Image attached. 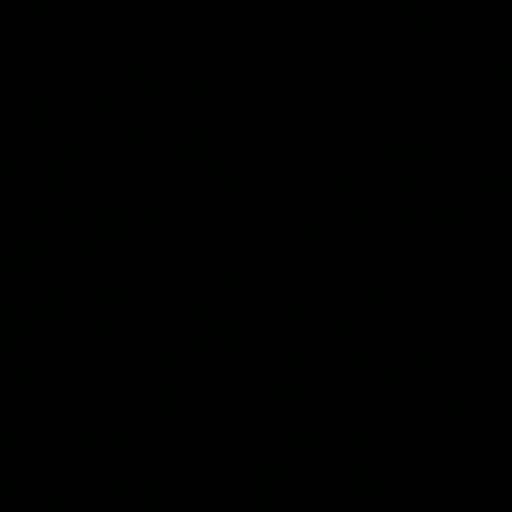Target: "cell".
<instances>
[]
</instances>
